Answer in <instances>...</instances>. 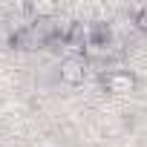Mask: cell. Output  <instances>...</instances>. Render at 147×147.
Here are the masks:
<instances>
[{
  "label": "cell",
  "instance_id": "6da1fadb",
  "mask_svg": "<svg viewBox=\"0 0 147 147\" xmlns=\"http://www.w3.org/2000/svg\"><path fill=\"white\" fill-rule=\"evenodd\" d=\"M52 23H55V20H49V23H35V20H29V23L18 26V29L9 35V46L18 49V52H35V49L49 46V43L58 38V32H55Z\"/></svg>",
  "mask_w": 147,
  "mask_h": 147
},
{
  "label": "cell",
  "instance_id": "7a4b0ae2",
  "mask_svg": "<svg viewBox=\"0 0 147 147\" xmlns=\"http://www.w3.org/2000/svg\"><path fill=\"white\" fill-rule=\"evenodd\" d=\"M101 87H104L110 95L124 98V95H133V92L138 90V78L133 75L130 69H110V72L101 75Z\"/></svg>",
  "mask_w": 147,
  "mask_h": 147
},
{
  "label": "cell",
  "instance_id": "3957f363",
  "mask_svg": "<svg viewBox=\"0 0 147 147\" xmlns=\"http://www.w3.org/2000/svg\"><path fill=\"white\" fill-rule=\"evenodd\" d=\"M87 72H90V61H87L84 55H66V58L58 63V78H61L63 84H69V87L84 84Z\"/></svg>",
  "mask_w": 147,
  "mask_h": 147
},
{
  "label": "cell",
  "instance_id": "277c9868",
  "mask_svg": "<svg viewBox=\"0 0 147 147\" xmlns=\"http://www.w3.org/2000/svg\"><path fill=\"white\" fill-rule=\"evenodd\" d=\"M133 23H136L141 32H147V6H138V9H136V15H133Z\"/></svg>",
  "mask_w": 147,
  "mask_h": 147
}]
</instances>
